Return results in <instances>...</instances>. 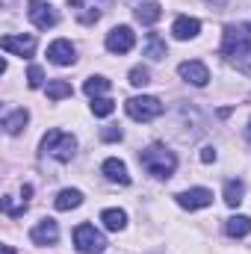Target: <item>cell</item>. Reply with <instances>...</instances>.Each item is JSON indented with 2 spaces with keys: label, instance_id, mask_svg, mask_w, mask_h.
I'll list each match as a JSON object with an SVG mask.
<instances>
[{
  "label": "cell",
  "instance_id": "1",
  "mask_svg": "<svg viewBox=\"0 0 251 254\" xmlns=\"http://www.w3.org/2000/svg\"><path fill=\"white\" fill-rule=\"evenodd\" d=\"M222 54L240 71L251 74V24H231L222 39Z\"/></svg>",
  "mask_w": 251,
  "mask_h": 254
},
{
  "label": "cell",
  "instance_id": "2",
  "mask_svg": "<svg viewBox=\"0 0 251 254\" xmlns=\"http://www.w3.org/2000/svg\"><path fill=\"white\" fill-rule=\"evenodd\" d=\"M139 163H142L145 172L154 175V178H172L175 169H178V157H175L169 148H163V145H151V148H145V151L139 154Z\"/></svg>",
  "mask_w": 251,
  "mask_h": 254
},
{
  "label": "cell",
  "instance_id": "3",
  "mask_svg": "<svg viewBox=\"0 0 251 254\" xmlns=\"http://www.w3.org/2000/svg\"><path fill=\"white\" fill-rule=\"evenodd\" d=\"M77 151V139L71 133H63V130H48L45 139H42V154H51L54 160L60 163H68Z\"/></svg>",
  "mask_w": 251,
  "mask_h": 254
},
{
  "label": "cell",
  "instance_id": "4",
  "mask_svg": "<svg viewBox=\"0 0 251 254\" xmlns=\"http://www.w3.org/2000/svg\"><path fill=\"white\" fill-rule=\"evenodd\" d=\"M74 246H77L80 254H101L107 249V237H104L95 225L83 222V225L74 228Z\"/></svg>",
  "mask_w": 251,
  "mask_h": 254
},
{
  "label": "cell",
  "instance_id": "5",
  "mask_svg": "<svg viewBox=\"0 0 251 254\" xmlns=\"http://www.w3.org/2000/svg\"><path fill=\"white\" fill-rule=\"evenodd\" d=\"M127 107V116L133 122H154L157 116H163V104L160 98H151V95H136L125 104Z\"/></svg>",
  "mask_w": 251,
  "mask_h": 254
},
{
  "label": "cell",
  "instance_id": "6",
  "mask_svg": "<svg viewBox=\"0 0 251 254\" xmlns=\"http://www.w3.org/2000/svg\"><path fill=\"white\" fill-rule=\"evenodd\" d=\"M27 15H30V21H33L39 30H51V27H57V21H60V15L54 12V6H51L48 0H30Z\"/></svg>",
  "mask_w": 251,
  "mask_h": 254
},
{
  "label": "cell",
  "instance_id": "7",
  "mask_svg": "<svg viewBox=\"0 0 251 254\" xmlns=\"http://www.w3.org/2000/svg\"><path fill=\"white\" fill-rule=\"evenodd\" d=\"M133 45H136V33L130 27H125V24L122 27H113L107 33V51L110 54H130Z\"/></svg>",
  "mask_w": 251,
  "mask_h": 254
},
{
  "label": "cell",
  "instance_id": "8",
  "mask_svg": "<svg viewBox=\"0 0 251 254\" xmlns=\"http://www.w3.org/2000/svg\"><path fill=\"white\" fill-rule=\"evenodd\" d=\"M178 74L192 83V86H207L210 83V71H207V65L198 63V60H189V63H181L178 65Z\"/></svg>",
  "mask_w": 251,
  "mask_h": 254
},
{
  "label": "cell",
  "instance_id": "9",
  "mask_svg": "<svg viewBox=\"0 0 251 254\" xmlns=\"http://www.w3.org/2000/svg\"><path fill=\"white\" fill-rule=\"evenodd\" d=\"M178 204L184 210H201V207H210L213 204V192L204 190V187H195V190H187L178 195Z\"/></svg>",
  "mask_w": 251,
  "mask_h": 254
},
{
  "label": "cell",
  "instance_id": "10",
  "mask_svg": "<svg viewBox=\"0 0 251 254\" xmlns=\"http://www.w3.org/2000/svg\"><path fill=\"white\" fill-rule=\"evenodd\" d=\"M30 240H33L36 246H54V243L60 240V225H57L54 219H42V222L30 231Z\"/></svg>",
  "mask_w": 251,
  "mask_h": 254
},
{
  "label": "cell",
  "instance_id": "11",
  "mask_svg": "<svg viewBox=\"0 0 251 254\" xmlns=\"http://www.w3.org/2000/svg\"><path fill=\"white\" fill-rule=\"evenodd\" d=\"M48 60L54 65H74L77 51H74V45H71L68 39H57V42H51V48H48Z\"/></svg>",
  "mask_w": 251,
  "mask_h": 254
},
{
  "label": "cell",
  "instance_id": "12",
  "mask_svg": "<svg viewBox=\"0 0 251 254\" xmlns=\"http://www.w3.org/2000/svg\"><path fill=\"white\" fill-rule=\"evenodd\" d=\"M3 51H9L15 57H33L36 39L33 36H3Z\"/></svg>",
  "mask_w": 251,
  "mask_h": 254
},
{
  "label": "cell",
  "instance_id": "13",
  "mask_svg": "<svg viewBox=\"0 0 251 254\" xmlns=\"http://www.w3.org/2000/svg\"><path fill=\"white\" fill-rule=\"evenodd\" d=\"M198 33H201V21H198V18L181 15V18L172 24V36H175L178 42H189V39H195Z\"/></svg>",
  "mask_w": 251,
  "mask_h": 254
},
{
  "label": "cell",
  "instance_id": "14",
  "mask_svg": "<svg viewBox=\"0 0 251 254\" xmlns=\"http://www.w3.org/2000/svg\"><path fill=\"white\" fill-rule=\"evenodd\" d=\"M101 172H104V178L107 181H113V184H122L127 187L130 184V175H127V166L122 160H116V157H110V160H104V166H101Z\"/></svg>",
  "mask_w": 251,
  "mask_h": 254
},
{
  "label": "cell",
  "instance_id": "15",
  "mask_svg": "<svg viewBox=\"0 0 251 254\" xmlns=\"http://www.w3.org/2000/svg\"><path fill=\"white\" fill-rule=\"evenodd\" d=\"M27 122H30V113H27L24 107H18V110H12V113L3 116V130H6L9 136H18V133L27 127Z\"/></svg>",
  "mask_w": 251,
  "mask_h": 254
},
{
  "label": "cell",
  "instance_id": "16",
  "mask_svg": "<svg viewBox=\"0 0 251 254\" xmlns=\"http://www.w3.org/2000/svg\"><path fill=\"white\" fill-rule=\"evenodd\" d=\"M133 15H136V21H139V24L151 27V24H157V21H160L163 9H160V3H157V0H148V3H139Z\"/></svg>",
  "mask_w": 251,
  "mask_h": 254
},
{
  "label": "cell",
  "instance_id": "17",
  "mask_svg": "<svg viewBox=\"0 0 251 254\" xmlns=\"http://www.w3.org/2000/svg\"><path fill=\"white\" fill-rule=\"evenodd\" d=\"M225 234H228V237H234V240L249 237V234H251V219H249V216H231V219L225 222Z\"/></svg>",
  "mask_w": 251,
  "mask_h": 254
},
{
  "label": "cell",
  "instance_id": "18",
  "mask_svg": "<svg viewBox=\"0 0 251 254\" xmlns=\"http://www.w3.org/2000/svg\"><path fill=\"white\" fill-rule=\"evenodd\" d=\"M101 222H104V228H107V231H125L127 213H125V210H119V207H110V210H104V213H101Z\"/></svg>",
  "mask_w": 251,
  "mask_h": 254
},
{
  "label": "cell",
  "instance_id": "19",
  "mask_svg": "<svg viewBox=\"0 0 251 254\" xmlns=\"http://www.w3.org/2000/svg\"><path fill=\"white\" fill-rule=\"evenodd\" d=\"M80 204H83V192L80 190H63L57 195V201H54L57 210H74V207H80Z\"/></svg>",
  "mask_w": 251,
  "mask_h": 254
},
{
  "label": "cell",
  "instance_id": "20",
  "mask_svg": "<svg viewBox=\"0 0 251 254\" xmlns=\"http://www.w3.org/2000/svg\"><path fill=\"white\" fill-rule=\"evenodd\" d=\"M243 195H246V184L243 181H228L225 184V204L228 207H240L243 204Z\"/></svg>",
  "mask_w": 251,
  "mask_h": 254
},
{
  "label": "cell",
  "instance_id": "21",
  "mask_svg": "<svg viewBox=\"0 0 251 254\" xmlns=\"http://www.w3.org/2000/svg\"><path fill=\"white\" fill-rule=\"evenodd\" d=\"M107 89H110V80H107V77H89V80L83 83V92H86L89 98H101Z\"/></svg>",
  "mask_w": 251,
  "mask_h": 254
},
{
  "label": "cell",
  "instance_id": "22",
  "mask_svg": "<svg viewBox=\"0 0 251 254\" xmlns=\"http://www.w3.org/2000/svg\"><path fill=\"white\" fill-rule=\"evenodd\" d=\"M68 3H71L74 15H77L83 24H95V21L101 18V12H98V9H86V6H83V0H68Z\"/></svg>",
  "mask_w": 251,
  "mask_h": 254
},
{
  "label": "cell",
  "instance_id": "23",
  "mask_svg": "<svg viewBox=\"0 0 251 254\" xmlns=\"http://www.w3.org/2000/svg\"><path fill=\"white\" fill-rule=\"evenodd\" d=\"M48 98H51V101L71 98V83H65V80H51V83H48Z\"/></svg>",
  "mask_w": 251,
  "mask_h": 254
},
{
  "label": "cell",
  "instance_id": "24",
  "mask_svg": "<svg viewBox=\"0 0 251 254\" xmlns=\"http://www.w3.org/2000/svg\"><path fill=\"white\" fill-rule=\"evenodd\" d=\"M145 54H148L151 60H163V57H166V42H163L157 33H151V36H148V48H145Z\"/></svg>",
  "mask_w": 251,
  "mask_h": 254
},
{
  "label": "cell",
  "instance_id": "25",
  "mask_svg": "<svg viewBox=\"0 0 251 254\" xmlns=\"http://www.w3.org/2000/svg\"><path fill=\"white\" fill-rule=\"evenodd\" d=\"M113 110H116V101H113V98H92V113H95L98 119L113 116Z\"/></svg>",
  "mask_w": 251,
  "mask_h": 254
},
{
  "label": "cell",
  "instance_id": "26",
  "mask_svg": "<svg viewBox=\"0 0 251 254\" xmlns=\"http://www.w3.org/2000/svg\"><path fill=\"white\" fill-rule=\"evenodd\" d=\"M148 83H151V71H148L145 65H136V68H130V86L142 89V86H148Z\"/></svg>",
  "mask_w": 251,
  "mask_h": 254
},
{
  "label": "cell",
  "instance_id": "27",
  "mask_svg": "<svg viewBox=\"0 0 251 254\" xmlns=\"http://www.w3.org/2000/svg\"><path fill=\"white\" fill-rule=\"evenodd\" d=\"M27 83H30V89H39V86L45 83V71H42L39 65H30V71H27Z\"/></svg>",
  "mask_w": 251,
  "mask_h": 254
},
{
  "label": "cell",
  "instance_id": "28",
  "mask_svg": "<svg viewBox=\"0 0 251 254\" xmlns=\"http://www.w3.org/2000/svg\"><path fill=\"white\" fill-rule=\"evenodd\" d=\"M3 210H6L9 216H21V213L27 210V204H15L12 198H3Z\"/></svg>",
  "mask_w": 251,
  "mask_h": 254
},
{
  "label": "cell",
  "instance_id": "29",
  "mask_svg": "<svg viewBox=\"0 0 251 254\" xmlns=\"http://www.w3.org/2000/svg\"><path fill=\"white\" fill-rule=\"evenodd\" d=\"M101 139H104V142H116V139H122V127H104V130H101Z\"/></svg>",
  "mask_w": 251,
  "mask_h": 254
},
{
  "label": "cell",
  "instance_id": "30",
  "mask_svg": "<svg viewBox=\"0 0 251 254\" xmlns=\"http://www.w3.org/2000/svg\"><path fill=\"white\" fill-rule=\"evenodd\" d=\"M201 163H216V148H204L201 151Z\"/></svg>",
  "mask_w": 251,
  "mask_h": 254
},
{
  "label": "cell",
  "instance_id": "31",
  "mask_svg": "<svg viewBox=\"0 0 251 254\" xmlns=\"http://www.w3.org/2000/svg\"><path fill=\"white\" fill-rule=\"evenodd\" d=\"M246 136H249V139H251V122H249V127H246Z\"/></svg>",
  "mask_w": 251,
  "mask_h": 254
}]
</instances>
